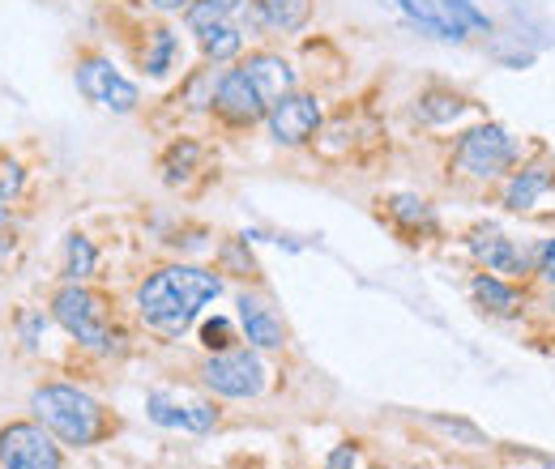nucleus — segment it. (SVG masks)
Returning a JSON list of instances; mask_svg holds the SVG:
<instances>
[{
  "mask_svg": "<svg viewBox=\"0 0 555 469\" xmlns=\"http://www.w3.org/2000/svg\"><path fill=\"white\" fill-rule=\"evenodd\" d=\"M432 423H436L440 431H449V435H462L466 444H483V431L470 427V423H462V418H432Z\"/></svg>",
  "mask_w": 555,
  "mask_h": 469,
  "instance_id": "obj_28",
  "label": "nucleus"
},
{
  "mask_svg": "<svg viewBox=\"0 0 555 469\" xmlns=\"http://www.w3.org/2000/svg\"><path fill=\"white\" fill-rule=\"evenodd\" d=\"M9 248H13V235H9V231H0V256H9Z\"/></svg>",
  "mask_w": 555,
  "mask_h": 469,
  "instance_id": "obj_32",
  "label": "nucleus"
},
{
  "mask_svg": "<svg viewBox=\"0 0 555 469\" xmlns=\"http://www.w3.org/2000/svg\"><path fill=\"white\" fill-rule=\"evenodd\" d=\"M205 5H210V9H218L222 18H231V13H240V9L248 5V0H205Z\"/></svg>",
  "mask_w": 555,
  "mask_h": 469,
  "instance_id": "obj_31",
  "label": "nucleus"
},
{
  "mask_svg": "<svg viewBox=\"0 0 555 469\" xmlns=\"http://www.w3.org/2000/svg\"><path fill=\"white\" fill-rule=\"evenodd\" d=\"M52 320L65 329L77 346L86 350H99V354H111L120 350L124 337L116 333V320H111V307L99 290H90L82 282H65L52 295Z\"/></svg>",
  "mask_w": 555,
  "mask_h": 469,
  "instance_id": "obj_3",
  "label": "nucleus"
},
{
  "mask_svg": "<svg viewBox=\"0 0 555 469\" xmlns=\"http://www.w3.org/2000/svg\"><path fill=\"white\" fill-rule=\"evenodd\" d=\"M265 124H269V137L278 145H308L316 137V128H321V103H316L312 94L291 90L287 99H278L269 107Z\"/></svg>",
  "mask_w": 555,
  "mask_h": 469,
  "instance_id": "obj_9",
  "label": "nucleus"
},
{
  "mask_svg": "<svg viewBox=\"0 0 555 469\" xmlns=\"http://www.w3.org/2000/svg\"><path fill=\"white\" fill-rule=\"evenodd\" d=\"M440 5H444V13H449V22L462 26L466 35H470V30H491V18L474 5V0H440Z\"/></svg>",
  "mask_w": 555,
  "mask_h": 469,
  "instance_id": "obj_24",
  "label": "nucleus"
},
{
  "mask_svg": "<svg viewBox=\"0 0 555 469\" xmlns=\"http://www.w3.org/2000/svg\"><path fill=\"white\" fill-rule=\"evenodd\" d=\"M214 111L227 124L235 128H248V124H257L269 116V103H265V94L257 90V82L235 64V69H227L214 82Z\"/></svg>",
  "mask_w": 555,
  "mask_h": 469,
  "instance_id": "obj_8",
  "label": "nucleus"
},
{
  "mask_svg": "<svg viewBox=\"0 0 555 469\" xmlns=\"http://www.w3.org/2000/svg\"><path fill=\"white\" fill-rule=\"evenodd\" d=\"M218 295H222V278L214 269L163 265L137 286V316L146 320V329H154L158 337L180 342V337L193 329V320L201 316V307Z\"/></svg>",
  "mask_w": 555,
  "mask_h": 469,
  "instance_id": "obj_1",
  "label": "nucleus"
},
{
  "mask_svg": "<svg viewBox=\"0 0 555 469\" xmlns=\"http://www.w3.org/2000/svg\"><path fill=\"white\" fill-rule=\"evenodd\" d=\"M214 423H218V406H210V401H188V431L205 435V431H214Z\"/></svg>",
  "mask_w": 555,
  "mask_h": 469,
  "instance_id": "obj_26",
  "label": "nucleus"
},
{
  "mask_svg": "<svg viewBox=\"0 0 555 469\" xmlns=\"http://www.w3.org/2000/svg\"><path fill=\"white\" fill-rule=\"evenodd\" d=\"M513 163H517V141L509 137V128H500V124L466 128L453 150V167L470 175V180H496V175L513 171Z\"/></svg>",
  "mask_w": 555,
  "mask_h": 469,
  "instance_id": "obj_4",
  "label": "nucleus"
},
{
  "mask_svg": "<svg viewBox=\"0 0 555 469\" xmlns=\"http://www.w3.org/2000/svg\"><path fill=\"white\" fill-rule=\"evenodd\" d=\"M257 13L269 30L295 35V30H304L312 18V0H257Z\"/></svg>",
  "mask_w": 555,
  "mask_h": 469,
  "instance_id": "obj_16",
  "label": "nucleus"
},
{
  "mask_svg": "<svg viewBox=\"0 0 555 469\" xmlns=\"http://www.w3.org/2000/svg\"><path fill=\"white\" fill-rule=\"evenodd\" d=\"M176 60H180V39H176V30H167V26L150 30V39H146V73H150V77H167Z\"/></svg>",
  "mask_w": 555,
  "mask_h": 469,
  "instance_id": "obj_19",
  "label": "nucleus"
},
{
  "mask_svg": "<svg viewBox=\"0 0 555 469\" xmlns=\"http://www.w3.org/2000/svg\"><path fill=\"white\" fill-rule=\"evenodd\" d=\"M146 414H150V423L158 427H171V431H188V401L180 397H171V393H150L146 397Z\"/></svg>",
  "mask_w": 555,
  "mask_h": 469,
  "instance_id": "obj_21",
  "label": "nucleus"
},
{
  "mask_svg": "<svg viewBox=\"0 0 555 469\" xmlns=\"http://www.w3.org/2000/svg\"><path fill=\"white\" fill-rule=\"evenodd\" d=\"M534 269H538V278H543V282H555V235L538 244V252H534Z\"/></svg>",
  "mask_w": 555,
  "mask_h": 469,
  "instance_id": "obj_27",
  "label": "nucleus"
},
{
  "mask_svg": "<svg viewBox=\"0 0 555 469\" xmlns=\"http://www.w3.org/2000/svg\"><path fill=\"white\" fill-rule=\"evenodd\" d=\"M555 184L551 167H521L509 175V184H504V209H513V214H526V209L538 205V197Z\"/></svg>",
  "mask_w": 555,
  "mask_h": 469,
  "instance_id": "obj_13",
  "label": "nucleus"
},
{
  "mask_svg": "<svg viewBox=\"0 0 555 469\" xmlns=\"http://www.w3.org/2000/svg\"><path fill=\"white\" fill-rule=\"evenodd\" d=\"M60 465H65L60 440L39 418L35 423L0 427V469H60Z\"/></svg>",
  "mask_w": 555,
  "mask_h": 469,
  "instance_id": "obj_6",
  "label": "nucleus"
},
{
  "mask_svg": "<svg viewBox=\"0 0 555 469\" xmlns=\"http://www.w3.org/2000/svg\"><path fill=\"white\" fill-rule=\"evenodd\" d=\"M73 77H77V90H82L94 107L116 111V116H133L137 103H141V90H137L107 56H86V60H77V73H73Z\"/></svg>",
  "mask_w": 555,
  "mask_h": 469,
  "instance_id": "obj_7",
  "label": "nucleus"
},
{
  "mask_svg": "<svg viewBox=\"0 0 555 469\" xmlns=\"http://www.w3.org/2000/svg\"><path fill=\"white\" fill-rule=\"evenodd\" d=\"M94 265H99V252H94V244L86 235H69L65 239V278L69 282H86Z\"/></svg>",
  "mask_w": 555,
  "mask_h": 469,
  "instance_id": "obj_22",
  "label": "nucleus"
},
{
  "mask_svg": "<svg viewBox=\"0 0 555 469\" xmlns=\"http://www.w3.org/2000/svg\"><path fill=\"white\" fill-rule=\"evenodd\" d=\"M197 39H201V52L210 56L214 64L235 60V56L244 52V35H240V30H235L231 22H214V26H205Z\"/></svg>",
  "mask_w": 555,
  "mask_h": 469,
  "instance_id": "obj_18",
  "label": "nucleus"
},
{
  "mask_svg": "<svg viewBox=\"0 0 555 469\" xmlns=\"http://www.w3.org/2000/svg\"><path fill=\"white\" fill-rule=\"evenodd\" d=\"M197 163H201V145L197 141H188V137L184 141H171L167 154H163V184H171V188L184 184L188 175L197 171Z\"/></svg>",
  "mask_w": 555,
  "mask_h": 469,
  "instance_id": "obj_20",
  "label": "nucleus"
},
{
  "mask_svg": "<svg viewBox=\"0 0 555 469\" xmlns=\"http://www.w3.org/2000/svg\"><path fill=\"white\" fill-rule=\"evenodd\" d=\"M470 252L487 265V273H504V278H517V273L530 269V256L521 252L513 239H504V235H496V231L474 235V239H470Z\"/></svg>",
  "mask_w": 555,
  "mask_h": 469,
  "instance_id": "obj_12",
  "label": "nucleus"
},
{
  "mask_svg": "<svg viewBox=\"0 0 555 469\" xmlns=\"http://www.w3.org/2000/svg\"><path fill=\"white\" fill-rule=\"evenodd\" d=\"M30 410H35L39 423L69 448H90L111 431L107 410L90 393H82V388H73V384H43V388H35Z\"/></svg>",
  "mask_w": 555,
  "mask_h": 469,
  "instance_id": "obj_2",
  "label": "nucleus"
},
{
  "mask_svg": "<svg viewBox=\"0 0 555 469\" xmlns=\"http://www.w3.org/2000/svg\"><path fill=\"white\" fill-rule=\"evenodd\" d=\"M470 111V103L462 99V94H449V90H427L419 107H415V116L423 124H453V120H462Z\"/></svg>",
  "mask_w": 555,
  "mask_h": 469,
  "instance_id": "obj_17",
  "label": "nucleus"
},
{
  "mask_svg": "<svg viewBox=\"0 0 555 469\" xmlns=\"http://www.w3.org/2000/svg\"><path fill=\"white\" fill-rule=\"evenodd\" d=\"M398 9L432 39H444V43H462L466 39V30L449 22V13H444L440 0H398Z\"/></svg>",
  "mask_w": 555,
  "mask_h": 469,
  "instance_id": "obj_14",
  "label": "nucleus"
},
{
  "mask_svg": "<svg viewBox=\"0 0 555 469\" xmlns=\"http://www.w3.org/2000/svg\"><path fill=\"white\" fill-rule=\"evenodd\" d=\"M240 329L248 337V346L252 350H278L282 342H287V329H282V320L269 312V307L261 299H252V295H240Z\"/></svg>",
  "mask_w": 555,
  "mask_h": 469,
  "instance_id": "obj_11",
  "label": "nucleus"
},
{
  "mask_svg": "<svg viewBox=\"0 0 555 469\" xmlns=\"http://www.w3.org/2000/svg\"><path fill=\"white\" fill-rule=\"evenodd\" d=\"M231 342H235V329H231L227 316H214V320H205V325H201V346L210 354L231 350Z\"/></svg>",
  "mask_w": 555,
  "mask_h": 469,
  "instance_id": "obj_25",
  "label": "nucleus"
},
{
  "mask_svg": "<svg viewBox=\"0 0 555 469\" xmlns=\"http://www.w3.org/2000/svg\"><path fill=\"white\" fill-rule=\"evenodd\" d=\"M389 214L398 222H406V231H432V209H427L423 197L398 192V197H389Z\"/></svg>",
  "mask_w": 555,
  "mask_h": 469,
  "instance_id": "obj_23",
  "label": "nucleus"
},
{
  "mask_svg": "<svg viewBox=\"0 0 555 469\" xmlns=\"http://www.w3.org/2000/svg\"><path fill=\"white\" fill-rule=\"evenodd\" d=\"M141 5H150V9H158V13H184L193 0H141Z\"/></svg>",
  "mask_w": 555,
  "mask_h": 469,
  "instance_id": "obj_30",
  "label": "nucleus"
},
{
  "mask_svg": "<svg viewBox=\"0 0 555 469\" xmlns=\"http://www.w3.org/2000/svg\"><path fill=\"white\" fill-rule=\"evenodd\" d=\"M201 380L218 397L244 401V397H257L261 388H265V363L257 359V350L231 346V350H218V354H210V359H205Z\"/></svg>",
  "mask_w": 555,
  "mask_h": 469,
  "instance_id": "obj_5",
  "label": "nucleus"
},
{
  "mask_svg": "<svg viewBox=\"0 0 555 469\" xmlns=\"http://www.w3.org/2000/svg\"><path fill=\"white\" fill-rule=\"evenodd\" d=\"M470 290H474V299H479L491 316H517L521 312V290L504 282L500 273H487V269L474 273Z\"/></svg>",
  "mask_w": 555,
  "mask_h": 469,
  "instance_id": "obj_15",
  "label": "nucleus"
},
{
  "mask_svg": "<svg viewBox=\"0 0 555 469\" xmlns=\"http://www.w3.org/2000/svg\"><path fill=\"white\" fill-rule=\"evenodd\" d=\"M359 465V448L355 444H338L329 452V461H325V469H355Z\"/></svg>",
  "mask_w": 555,
  "mask_h": 469,
  "instance_id": "obj_29",
  "label": "nucleus"
},
{
  "mask_svg": "<svg viewBox=\"0 0 555 469\" xmlns=\"http://www.w3.org/2000/svg\"><path fill=\"white\" fill-rule=\"evenodd\" d=\"M240 69L257 82V90L265 94L269 107H274L278 99H287V94L295 90V69L274 52H252L248 60H240Z\"/></svg>",
  "mask_w": 555,
  "mask_h": 469,
  "instance_id": "obj_10",
  "label": "nucleus"
}]
</instances>
